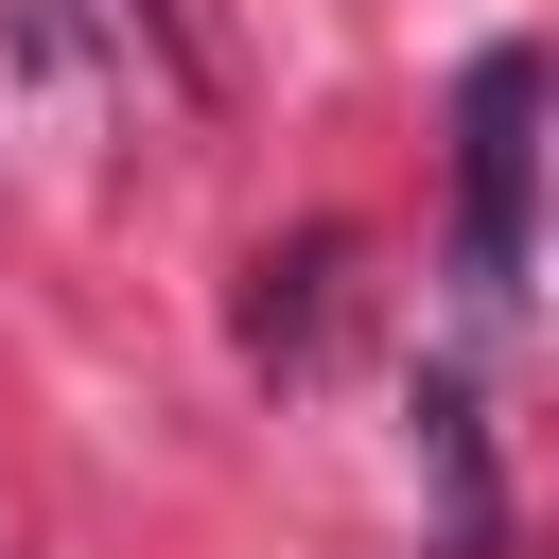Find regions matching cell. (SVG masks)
I'll return each instance as SVG.
<instances>
[{
  "label": "cell",
  "mask_w": 559,
  "mask_h": 559,
  "mask_svg": "<svg viewBox=\"0 0 559 559\" xmlns=\"http://www.w3.org/2000/svg\"><path fill=\"white\" fill-rule=\"evenodd\" d=\"M524 210H542V52L489 35L454 70V262H472V297H524Z\"/></svg>",
  "instance_id": "1"
},
{
  "label": "cell",
  "mask_w": 559,
  "mask_h": 559,
  "mask_svg": "<svg viewBox=\"0 0 559 559\" xmlns=\"http://www.w3.org/2000/svg\"><path fill=\"white\" fill-rule=\"evenodd\" d=\"M332 262H349V245L314 227V245H280V262L245 280V349H262V367H297V349L332 332Z\"/></svg>",
  "instance_id": "2"
}]
</instances>
